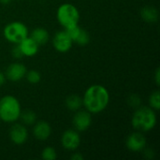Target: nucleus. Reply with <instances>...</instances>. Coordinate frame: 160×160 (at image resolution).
<instances>
[{"mask_svg":"<svg viewBox=\"0 0 160 160\" xmlns=\"http://www.w3.org/2000/svg\"><path fill=\"white\" fill-rule=\"evenodd\" d=\"M66 106L72 112H77L82 107V98L77 95H70L66 99Z\"/></svg>","mask_w":160,"mask_h":160,"instance_id":"nucleus-16","label":"nucleus"},{"mask_svg":"<svg viewBox=\"0 0 160 160\" xmlns=\"http://www.w3.org/2000/svg\"><path fill=\"white\" fill-rule=\"evenodd\" d=\"M11 2V0H0V3L3 5H8Z\"/></svg>","mask_w":160,"mask_h":160,"instance_id":"nucleus-28","label":"nucleus"},{"mask_svg":"<svg viewBox=\"0 0 160 160\" xmlns=\"http://www.w3.org/2000/svg\"><path fill=\"white\" fill-rule=\"evenodd\" d=\"M20 119L25 126H31L34 125L37 121V115L33 111L26 110L23 112H21Z\"/></svg>","mask_w":160,"mask_h":160,"instance_id":"nucleus-17","label":"nucleus"},{"mask_svg":"<svg viewBox=\"0 0 160 160\" xmlns=\"http://www.w3.org/2000/svg\"><path fill=\"white\" fill-rule=\"evenodd\" d=\"M21 112V104L15 97L7 95L0 98V121L14 123L20 119Z\"/></svg>","mask_w":160,"mask_h":160,"instance_id":"nucleus-3","label":"nucleus"},{"mask_svg":"<svg viewBox=\"0 0 160 160\" xmlns=\"http://www.w3.org/2000/svg\"><path fill=\"white\" fill-rule=\"evenodd\" d=\"M149 107L154 111H158L160 109V93L158 90L154 91L149 97Z\"/></svg>","mask_w":160,"mask_h":160,"instance_id":"nucleus-18","label":"nucleus"},{"mask_svg":"<svg viewBox=\"0 0 160 160\" xmlns=\"http://www.w3.org/2000/svg\"><path fill=\"white\" fill-rule=\"evenodd\" d=\"M11 53H12L13 57L14 58H17V59H20V58H22L23 56L22 55V51H21V49H20V47H19L18 44H15V46L13 47V49L11 51Z\"/></svg>","mask_w":160,"mask_h":160,"instance_id":"nucleus-23","label":"nucleus"},{"mask_svg":"<svg viewBox=\"0 0 160 160\" xmlns=\"http://www.w3.org/2000/svg\"><path fill=\"white\" fill-rule=\"evenodd\" d=\"M127 148L131 152H141L146 146V139L142 132L136 131L128 135L126 141Z\"/></svg>","mask_w":160,"mask_h":160,"instance_id":"nucleus-9","label":"nucleus"},{"mask_svg":"<svg viewBox=\"0 0 160 160\" xmlns=\"http://www.w3.org/2000/svg\"><path fill=\"white\" fill-rule=\"evenodd\" d=\"M72 160H82L83 159V157L80 154V153H74L71 158H70Z\"/></svg>","mask_w":160,"mask_h":160,"instance_id":"nucleus-26","label":"nucleus"},{"mask_svg":"<svg viewBox=\"0 0 160 160\" xmlns=\"http://www.w3.org/2000/svg\"><path fill=\"white\" fill-rule=\"evenodd\" d=\"M9 139L16 145L23 144L28 139V132L25 126L22 124H14L9 129Z\"/></svg>","mask_w":160,"mask_h":160,"instance_id":"nucleus-10","label":"nucleus"},{"mask_svg":"<svg viewBox=\"0 0 160 160\" xmlns=\"http://www.w3.org/2000/svg\"><path fill=\"white\" fill-rule=\"evenodd\" d=\"M157 122L156 111L148 106H139L136 108L131 118L132 128L140 132H149L156 127Z\"/></svg>","mask_w":160,"mask_h":160,"instance_id":"nucleus-2","label":"nucleus"},{"mask_svg":"<svg viewBox=\"0 0 160 160\" xmlns=\"http://www.w3.org/2000/svg\"><path fill=\"white\" fill-rule=\"evenodd\" d=\"M154 77H155V82L157 84V86H159L160 84V68H158L155 71V74H154Z\"/></svg>","mask_w":160,"mask_h":160,"instance_id":"nucleus-25","label":"nucleus"},{"mask_svg":"<svg viewBox=\"0 0 160 160\" xmlns=\"http://www.w3.org/2000/svg\"><path fill=\"white\" fill-rule=\"evenodd\" d=\"M73 41L66 30L58 31L52 38V46L59 52H67L72 47Z\"/></svg>","mask_w":160,"mask_h":160,"instance_id":"nucleus-6","label":"nucleus"},{"mask_svg":"<svg viewBox=\"0 0 160 160\" xmlns=\"http://www.w3.org/2000/svg\"><path fill=\"white\" fill-rule=\"evenodd\" d=\"M18 45L22 52V55L26 57H32L36 55L38 52L39 45L29 36L25 38L23 40H22Z\"/></svg>","mask_w":160,"mask_h":160,"instance_id":"nucleus-13","label":"nucleus"},{"mask_svg":"<svg viewBox=\"0 0 160 160\" xmlns=\"http://www.w3.org/2000/svg\"><path fill=\"white\" fill-rule=\"evenodd\" d=\"M4 38L10 43L19 44L29 36L28 28L22 22H11L8 23L3 30Z\"/></svg>","mask_w":160,"mask_h":160,"instance_id":"nucleus-5","label":"nucleus"},{"mask_svg":"<svg viewBox=\"0 0 160 160\" xmlns=\"http://www.w3.org/2000/svg\"><path fill=\"white\" fill-rule=\"evenodd\" d=\"M25 78H26L28 82H30L32 84H36V83H38L40 82L41 75H40V73L38 70L32 69V70H29V71L26 72Z\"/></svg>","mask_w":160,"mask_h":160,"instance_id":"nucleus-20","label":"nucleus"},{"mask_svg":"<svg viewBox=\"0 0 160 160\" xmlns=\"http://www.w3.org/2000/svg\"><path fill=\"white\" fill-rule=\"evenodd\" d=\"M41 158L44 160H54L57 158V154L54 148L52 147H45L41 153Z\"/></svg>","mask_w":160,"mask_h":160,"instance_id":"nucleus-21","label":"nucleus"},{"mask_svg":"<svg viewBox=\"0 0 160 160\" xmlns=\"http://www.w3.org/2000/svg\"><path fill=\"white\" fill-rule=\"evenodd\" d=\"M141 16L143 21L148 22H155L158 20V10L152 6H146L142 8Z\"/></svg>","mask_w":160,"mask_h":160,"instance_id":"nucleus-14","label":"nucleus"},{"mask_svg":"<svg viewBox=\"0 0 160 160\" xmlns=\"http://www.w3.org/2000/svg\"><path fill=\"white\" fill-rule=\"evenodd\" d=\"M6 82V76L3 72L0 71V86H2Z\"/></svg>","mask_w":160,"mask_h":160,"instance_id":"nucleus-27","label":"nucleus"},{"mask_svg":"<svg viewBox=\"0 0 160 160\" xmlns=\"http://www.w3.org/2000/svg\"><path fill=\"white\" fill-rule=\"evenodd\" d=\"M143 153H144V157L145 158H149V159H151V158H154V151L152 150V149H149V148H144L143 150Z\"/></svg>","mask_w":160,"mask_h":160,"instance_id":"nucleus-24","label":"nucleus"},{"mask_svg":"<svg viewBox=\"0 0 160 160\" xmlns=\"http://www.w3.org/2000/svg\"><path fill=\"white\" fill-rule=\"evenodd\" d=\"M56 18L64 29H68L78 25L80 21V12L74 5L64 3L57 8Z\"/></svg>","mask_w":160,"mask_h":160,"instance_id":"nucleus-4","label":"nucleus"},{"mask_svg":"<svg viewBox=\"0 0 160 160\" xmlns=\"http://www.w3.org/2000/svg\"><path fill=\"white\" fill-rule=\"evenodd\" d=\"M73 127L78 132L87 130L92 124V115L88 111H77L73 116Z\"/></svg>","mask_w":160,"mask_h":160,"instance_id":"nucleus-7","label":"nucleus"},{"mask_svg":"<svg viewBox=\"0 0 160 160\" xmlns=\"http://www.w3.org/2000/svg\"><path fill=\"white\" fill-rule=\"evenodd\" d=\"M128 104H129V106H131V107H133V108H138L140 105H141V98H140V97L139 96H137V95H131L130 97H129V98H128Z\"/></svg>","mask_w":160,"mask_h":160,"instance_id":"nucleus-22","label":"nucleus"},{"mask_svg":"<svg viewBox=\"0 0 160 160\" xmlns=\"http://www.w3.org/2000/svg\"><path fill=\"white\" fill-rule=\"evenodd\" d=\"M52 134V128L46 121H36L33 127V135L38 141H46Z\"/></svg>","mask_w":160,"mask_h":160,"instance_id":"nucleus-12","label":"nucleus"},{"mask_svg":"<svg viewBox=\"0 0 160 160\" xmlns=\"http://www.w3.org/2000/svg\"><path fill=\"white\" fill-rule=\"evenodd\" d=\"M90 41V36L87 33V31H85L84 29H81L80 33L78 34V36L76 37V38L73 40V42L81 45V46H84L87 45Z\"/></svg>","mask_w":160,"mask_h":160,"instance_id":"nucleus-19","label":"nucleus"},{"mask_svg":"<svg viewBox=\"0 0 160 160\" xmlns=\"http://www.w3.org/2000/svg\"><path fill=\"white\" fill-rule=\"evenodd\" d=\"M80 143H81V138L77 130L68 129L62 134L61 144L65 149L68 151H74L80 146Z\"/></svg>","mask_w":160,"mask_h":160,"instance_id":"nucleus-8","label":"nucleus"},{"mask_svg":"<svg viewBox=\"0 0 160 160\" xmlns=\"http://www.w3.org/2000/svg\"><path fill=\"white\" fill-rule=\"evenodd\" d=\"M27 72L26 67L21 63H12L6 69V79L11 82H19L25 77Z\"/></svg>","mask_w":160,"mask_h":160,"instance_id":"nucleus-11","label":"nucleus"},{"mask_svg":"<svg viewBox=\"0 0 160 160\" xmlns=\"http://www.w3.org/2000/svg\"><path fill=\"white\" fill-rule=\"evenodd\" d=\"M30 38H32L38 45H43L49 39V33L46 29L38 27V28H35L31 32Z\"/></svg>","mask_w":160,"mask_h":160,"instance_id":"nucleus-15","label":"nucleus"},{"mask_svg":"<svg viewBox=\"0 0 160 160\" xmlns=\"http://www.w3.org/2000/svg\"><path fill=\"white\" fill-rule=\"evenodd\" d=\"M110 93L106 87L100 84L89 86L82 98V106L90 113H99L109 105Z\"/></svg>","mask_w":160,"mask_h":160,"instance_id":"nucleus-1","label":"nucleus"}]
</instances>
